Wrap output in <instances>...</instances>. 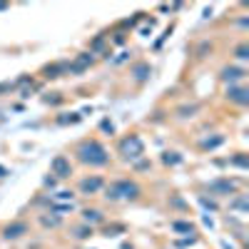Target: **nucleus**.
<instances>
[{
  "instance_id": "obj_1",
  "label": "nucleus",
  "mask_w": 249,
  "mask_h": 249,
  "mask_svg": "<svg viewBox=\"0 0 249 249\" xmlns=\"http://www.w3.org/2000/svg\"><path fill=\"white\" fill-rule=\"evenodd\" d=\"M77 157L85 162V164H95V167H102V164L110 162V155L107 150L102 147L97 140H90V142H82L77 147Z\"/></svg>"
},
{
  "instance_id": "obj_2",
  "label": "nucleus",
  "mask_w": 249,
  "mask_h": 249,
  "mask_svg": "<svg viewBox=\"0 0 249 249\" xmlns=\"http://www.w3.org/2000/svg\"><path fill=\"white\" fill-rule=\"evenodd\" d=\"M140 195V187L135 184V182H130V179H120V182H115L112 187H107V199H135Z\"/></svg>"
},
{
  "instance_id": "obj_3",
  "label": "nucleus",
  "mask_w": 249,
  "mask_h": 249,
  "mask_svg": "<svg viewBox=\"0 0 249 249\" xmlns=\"http://www.w3.org/2000/svg\"><path fill=\"white\" fill-rule=\"evenodd\" d=\"M50 167H53V172H55L57 177H70V172H72V167H70V160H68V157H62V155L53 160Z\"/></svg>"
},
{
  "instance_id": "obj_4",
  "label": "nucleus",
  "mask_w": 249,
  "mask_h": 249,
  "mask_svg": "<svg viewBox=\"0 0 249 249\" xmlns=\"http://www.w3.org/2000/svg\"><path fill=\"white\" fill-rule=\"evenodd\" d=\"M25 232H28V224L25 222H15V224H8L5 227V234L3 237L5 239H18V237H23Z\"/></svg>"
},
{
  "instance_id": "obj_5",
  "label": "nucleus",
  "mask_w": 249,
  "mask_h": 249,
  "mask_svg": "<svg viewBox=\"0 0 249 249\" xmlns=\"http://www.w3.org/2000/svg\"><path fill=\"white\" fill-rule=\"evenodd\" d=\"M100 187H102V179H100V177H92V179H85V182H82L80 190H82V192H97Z\"/></svg>"
},
{
  "instance_id": "obj_6",
  "label": "nucleus",
  "mask_w": 249,
  "mask_h": 249,
  "mask_svg": "<svg viewBox=\"0 0 249 249\" xmlns=\"http://www.w3.org/2000/svg\"><path fill=\"white\" fill-rule=\"evenodd\" d=\"M100 219H102V217H100L97 210H92V212L88 210V212H85V222H100Z\"/></svg>"
},
{
  "instance_id": "obj_7",
  "label": "nucleus",
  "mask_w": 249,
  "mask_h": 249,
  "mask_svg": "<svg viewBox=\"0 0 249 249\" xmlns=\"http://www.w3.org/2000/svg\"><path fill=\"white\" fill-rule=\"evenodd\" d=\"M175 230H179V232H192V227H190V224H179V222H177V224H175Z\"/></svg>"
}]
</instances>
